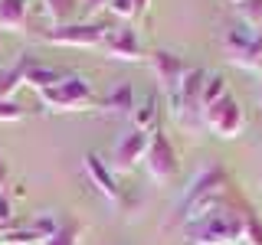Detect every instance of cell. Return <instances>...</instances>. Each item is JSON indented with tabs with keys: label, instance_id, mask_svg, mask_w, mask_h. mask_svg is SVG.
Listing matches in <instances>:
<instances>
[{
	"label": "cell",
	"instance_id": "cell-11",
	"mask_svg": "<svg viewBox=\"0 0 262 245\" xmlns=\"http://www.w3.org/2000/svg\"><path fill=\"white\" fill-rule=\"evenodd\" d=\"M85 174H89V180H92V186L102 196H108V200H115V203H121V196H125V190L118 186V180H115V170L105 163L98 154H85Z\"/></svg>",
	"mask_w": 262,
	"mask_h": 245
},
{
	"label": "cell",
	"instance_id": "cell-21",
	"mask_svg": "<svg viewBox=\"0 0 262 245\" xmlns=\"http://www.w3.org/2000/svg\"><path fill=\"white\" fill-rule=\"evenodd\" d=\"M236 65H243V69H262V27L252 33V43H249L246 56Z\"/></svg>",
	"mask_w": 262,
	"mask_h": 245
},
{
	"label": "cell",
	"instance_id": "cell-23",
	"mask_svg": "<svg viewBox=\"0 0 262 245\" xmlns=\"http://www.w3.org/2000/svg\"><path fill=\"white\" fill-rule=\"evenodd\" d=\"M108 10L118 16V20H131V16H135V0H108Z\"/></svg>",
	"mask_w": 262,
	"mask_h": 245
},
{
	"label": "cell",
	"instance_id": "cell-20",
	"mask_svg": "<svg viewBox=\"0 0 262 245\" xmlns=\"http://www.w3.org/2000/svg\"><path fill=\"white\" fill-rule=\"evenodd\" d=\"M226 79L223 76H207V85H203V108L216 105L220 98H226Z\"/></svg>",
	"mask_w": 262,
	"mask_h": 245
},
{
	"label": "cell",
	"instance_id": "cell-1",
	"mask_svg": "<svg viewBox=\"0 0 262 245\" xmlns=\"http://www.w3.org/2000/svg\"><path fill=\"white\" fill-rule=\"evenodd\" d=\"M226 196H229V190H226V170L223 167L200 170L196 180L190 183V190H187L184 200H180L174 223L177 226H187V223H193V219L210 216L213 209H220L226 203Z\"/></svg>",
	"mask_w": 262,
	"mask_h": 245
},
{
	"label": "cell",
	"instance_id": "cell-9",
	"mask_svg": "<svg viewBox=\"0 0 262 245\" xmlns=\"http://www.w3.org/2000/svg\"><path fill=\"white\" fill-rule=\"evenodd\" d=\"M147 144H151V134H147V131L131 128L128 134L118 137V144H115V151H112V163H108V167L115 170V174H128V170H135L138 160H144Z\"/></svg>",
	"mask_w": 262,
	"mask_h": 245
},
{
	"label": "cell",
	"instance_id": "cell-25",
	"mask_svg": "<svg viewBox=\"0 0 262 245\" xmlns=\"http://www.w3.org/2000/svg\"><path fill=\"white\" fill-rule=\"evenodd\" d=\"M10 219H13V203L7 196V190H0V226L10 229Z\"/></svg>",
	"mask_w": 262,
	"mask_h": 245
},
{
	"label": "cell",
	"instance_id": "cell-2",
	"mask_svg": "<svg viewBox=\"0 0 262 245\" xmlns=\"http://www.w3.org/2000/svg\"><path fill=\"white\" fill-rule=\"evenodd\" d=\"M243 206L246 203L233 206L226 196V203L220 209H213L210 216L187 223L184 235L193 245H236V242H243Z\"/></svg>",
	"mask_w": 262,
	"mask_h": 245
},
{
	"label": "cell",
	"instance_id": "cell-22",
	"mask_svg": "<svg viewBox=\"0 0 262 245\" xmlns=\"http://www.w3.org/2000/svg\"><path fill=\"white\" fill-rule=\"evenodd\" d=\"M239 13H243L246 27H249L252 33L262 27V0H243V4H239Z\"/></svg>",
	"mask_w": 262,
	"mask_h": 245
},
{
	"label": "cell",
	"instance_id": "cell-27",
	"mask_svg": "<svg viewBox=\"0 0 262 245\" xmlns=\"http://www.w3.org/2000/svg\"><path fill=\"white\" fill-rule=\"evenodd\" d=\"M147 4H151V0H135V16H138V20L147 13Z\"/></svg>",
	"mask_w": 262,
	"mask_h": 245
},
{
	"label": "cell",
	"instance_id": "cell-28",
	"mask_svg": "<svg viewBox=\"0 0 262 245\" xmlns=\"http://www.w3.org/2000/svg\"><path fill=\"white\" fill-rule=\"evenodd\" d=\"M4 183H7V163H4V157H0V190H4Z\"/></svg>",
	"mask_w": 262,
	"mask_h": 245
},
{
	"label": "cell",
	"instance_id": "cell-5",
	"mask_svg": "<svg viewBox=\"0 0 262 245\" xmlns=\"http://www.w3.org/2000/svg\"><path fill=\"white\" fill-rule=\"evenodd\" d=\"M151 69H154V76H158L164 95L170 102V111H177L180 85H184V76H187V62L180 56L167 53V49H158V53H151Z\"/></svg>",
	"mask_w": 262,
	"mask_h": 245
},
{
	"label": "cell",
	"instance_id": "cell-3",
	"mask_svg": "<svg viewBox=\"0 0 262 245\" xmlns=\"http://www.w3.org/2000/svg\"><path fill=\"white\" fill-rule=\"evenodd\" d=\"M39 102L53 111H82L92 105V82L82 76H66L62 85L39 92Z\"/></svg>",
	"mask_w": 262,
	"mask_h": 245
},
{
	"label": "cell",
	"instance_id": "cell-17",
	"mask_svg": "<svg viewBox=\"0 0 262 245\" xmlns=\"http://www.w3.org/2000/svg\"><path fill=\"white\" fill-rule=\"evenodd\" d=\"M243 242L246 245H262V219L249 206H243Z\"/></svg>",
	"mask_w": 262,
	"mask_h": 245
},
{
	"label": "cell",
	"instance_id": "cell-10",
	"mask_svg": "<svg viewBox=\"0 0 262 245\" xmlns=\"http://www.w3.org/2000/svg\"><path fill=\"white\" fill-rule=\"evenodd\" d=\"M108 53V59H121V62H135L141 59V46H138V33L128 27V23H118V27H105L102 46Z\"/></svg>",
	"mask_w": 262,
	"mask_h": 245
},
{
	"label": "cell",
	"instance_id": "cell-4",
	"mask_svg": "<svg viewBox=\"0 0 262 245\" xmlns=\"http://www.w3.org/2000/svg\"><path fill=\"white\" fill-rule=\"evenodd\" d=\"M203 125H207L216 137H223V141H233V137L243 134L246 114H243V108H239V102H236L233 95H226V98H220L216 105L203 108Z\"/></svg>",
	"mask_w": 262,
	"mask_h": 245
},
{
	"label": "cell",
	"instance_id": "cell-18",
	"mask_svg": "<svg viewBox=\"0 0 262 245\" xmlns=\"http://www.w3.org/2000/svg\"><path fill=\"white\" fill-rule=\"evenodd\" d=\"M43 245H79V223L72 216H62L59 219V232Z\"/></svg>",
	"mask_w": 262,
	"mask_h": 245
},
{
	"label": "cell",
	"instance_id": "cell-13",
	"mask_svg": "<svg viewBox=\"0 0 262 245\" xmlns=\"http://www.w3.org/2000/svg\"><path fill=\"white\" fill-rule=\"evenodd\" d=\"M49 20L56 27H72V23H82V0H43Z\"/></svg>",
	"mask_w": 262,
	"mask_h": 245
},
{
	"label": "cell",
	"instance_id": "cell-14",
	"mask_svg": "<svg viewBox=\"0 0 262 245\" xmlns=\"http://www.w3.org/2000/svg\"><path fill=\"white\" fill-rule=\"evenodd\" d=\"M30 16V0H0V27L20 33Z\"/></svg>",
	"mask_w": 262,
	"mask_h": 245
},
{
	"label": "cell",
	"instance_id": "cell-26",
	"mask_svg": "<svg viewBox=\"0 0 262 245\" xmlns=\"http://www.w3.org/2000/svg\"><path fill=\"white\" fill-rule=\"evenodd\" d=\"M102 7H108V0H82V23H89V16H95Z\"/></svg>",
	"mask_w": 262,
	"mask_h": 245
},
{
	"label": "cell",
	"instance_id": "cell-7",
	"mask_svg": "<svg viewBox=\"0 0 262 245\" xmlns=\"http://www.w3.org/2000/svg\"><path fill=\"white\" fill-rule=\"evenodd\" d=\"M144 167H147V174H151V180H158V183H167V180H174L177 170H180V160H177L174 144H170L164 134H158V131L151 134V144H147Z\"/></svg>",
	"mask_w": 262,
	"mask_h": 245
},
{
	"label": "cell",
	"instance_id": "cell-19",
	"mask_svg": "<svg viewBox=\"0 0 262 245\" xmlns=\"http://www.w3.org/2000/svg\"><path fill=\"white\" fill-rule=\"evenodd\" d=\"M154 121H158V98H147L141 108L135 111V128H138V131H147V134H154Z\"/></svg>",
	"mask_w": 262,
	"mask_h": 245
},
{
	"label": "cell",
	"instance_id": "cell-24",
	"mask_svg": "<svg viewBox=\"0 0 262 245\" xmlns=\"http://www.w3.org/2000/svg\"><path fill=\"white\" fill-rule=\"evenodd\" d=\"M23 105L16 102H0V121H23Z\"/></svg>",
	"mask_w": 262,
	"mask_h": 245
},
{
	"label": "cell",
	"instance_id": "cell-29",
	"mask_svg": "<svg viewBox=\"0 0 262 245\" xmlns=\"http://www.w3.org/2000/svg\"><path fill=\"white\" fill-rule=\"evenodd\" d=\"M233 4H243V0H233Z\"/></svg>",
	"mask_w": 262,
	"mask_h": 245
},
{
	"label": "cell",
	"instance_id": "cell-8",
	"mask_svg": "<svg viewBox=\"0 0 262 245\" xmlns=\"http://www.w3.org/2000/svg\"><path fill=\"white\" fill-rule=\"evenodd\" d=\"M102 36H105V27H98V23H72V27H53L43 33L46 43L72 46V49H95L102 46Z\"/></svg>",
	"mask_w": 262,
	"mask_h": 245
},
{
	"label": "cell",
	"instance_id": "cell-16",
	"mask_svg": "<svg viewBox=\"0 0 262 245\" xmlns=\"http://www.w3.org/2000/svg\"><path fill=\"white\" fill-rule=\"evenodd\" d=\"M23 85V59L0 72V102H13V92Z\"/></svg>",
	"mask_w": 262,
	"mask_h": 245
},
{
	"label": "cell",
	"instance_id": "cell-15",
	"mask_svg": "<svg viewBox=\"0 0 262 245\" xmlns=\"http://www.w3.org/2000/svg\"><path fill=\"white\" fill-rule=\"evenodd\" d=\"M105 111H112V114H131L135 111V88L128 85H118L115 92L105 98Z\"/></svg>",
	"mask_w": 262,
	"mask_h": 245
},
{
	"label": "cell",
	"instance_id": "cell-6",
	"mask_svg": "<svg viewBox=\"0 0 262 245\" xmlns=\"http://www.w3.org/2000/svg\"><path fill=\"white\" fill-rule=\"evenodd\" d=\"M207 69H187L184 85H180V102H177V118L184 125L203 121V85H207Z\"/></svg>",
	"mask_w": 262,
	"mask_h": 245
},
{
	"label": "cell",
	"instance_id": "cell-12",
	"mask_svg": "<svg viewBox=\"0 0 262 245\" xmlns=\"http://www.w3.org/2000/svg\"><path fill=\"white\" fill-rule=\"evenodd\" d=\"M66 76L59 69H53V65H43V62H36V59H30V56H23V85H30V88H36V95L39 92H49V88H56V85H62Z\"/></svg>",
	"mask_w": 262,
	"mask_h": 245
}]
</instances>
